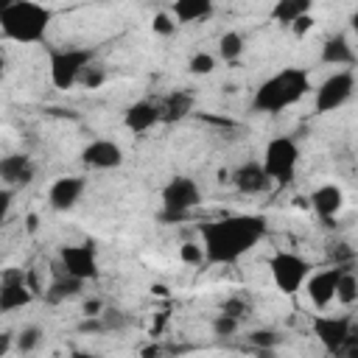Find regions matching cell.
<instances>
[{
	"label": "cell",
	"mask_w": 358,
	"mask_h": 358,
	"mask_svg": "<svg viewBox=\"0 0 358 358\" xmlns=\"http://www.w3.org/2000/svg\"><path fill=\"white\" fill-rule=\"evenodd\" d=\"M176 20H173V14L171 11H157L154 14V20H151V31L157 34V36H171L173 31H176Z\"/></svg>",
	"instance_id": "cell-33"
},
{
	"label": "cell",
	"mask_w": 358,
	"mask_h": 358,
	"mask_svg": "<svg viewBox=\"0 0 358 358\" xmlns=\"http://www.w3.org/2000/svg\"><path fill=\"white\" fill-rule=\"evenodd\" d=\"M81 291H84V280L64 274L62 266H59V274L50 280V285L42 291V296H45L48 305H62V302H67V299L81 296Z\"/></svg>",
	"instance_id": "cell-19"
},
{
	"label": "cell",
	"mask_w": 358,
	"mask_h": 358,
	"mask_svg": "<svg viewBox=\"0 0 358 358\" xmlns=\"http://www.w3.org/2000/svg\"><path fill=\"white\" fill-rule=\"evenodd\" d=\"M95 62V50L90 48H53L48 59L50 84L56 90H70L81 81V73Z\"/></svg>",
	"instance_id": "cell-5"
},
{
	"label": "cell",
	"mask_w": 358,
	"mask_h": 358,
	"mask_svg": "<svg viewBox=\"0 0 358 358\" xmlns=\"http://www.w3.org/2000/svg\"><path fill=\"white\" fill-rule=\"evenodd\" d=\"M310 207L322 221H333L344 210V190L333 182H324L310 193Z\"/></svg>",
	"instance_id": "cell-18"
},
{
	"label": "cell",
	"mask_w": 358,
	"mask_h": 358,
	"mask_svg": "<svg viewBox=\"0 0 358 358\" xmlns=\"http://www.w3.org/2000/svg\"><path fill=\"white\" fill-rule=\"evenodd\" d=\"M313 25H316V20H313V14H305V17H299V20H296V22L291 25V31H294L296 36H305V34H308V31H310Z\"/></svg>",
	"instance_id": "cell-37"
},
{
	"label": "cell",
	"mask_w": 358,
	"mask_h": 358,
	"mask_svg": "<svg viewBox=\"0 0 358 358\" xmlns=\"http://www.w3.org/2000/svg\"><path fill=\"white\" fill-rule=\"evenodd\" d=\"M0 179L3 187H25L34 182V162L28 154H8L0 159Z\"/></svg>",
	"instance_id": "cell-17"
},
{
	"label": "cell",
	"mask_w": 358,
	"mask_h": 358,
	"mask_svg": "<svg viewBox=\"0 0 358 358\" xmlns=\"http://www.w3.org/2000/svg\"><path fill=\"white\" fill-rule=\"evenodd\" d=\"M327 257H330V266H341V268H350V263L355 260V249H352L350 243L338 241V243H330V249H327Z\"/></svg>",
	"instance_id": "cell-31"
},
{
	"label": "cell",
	"mask_w": 358,
	"mask_h": 358,
	"mask_svg": "<svg viewBox=\"0 0 358 358\" xmlns=\"http://www.w3.org/2000/svg\"><path fill=\"white\" fill-rule=\"evenodd\" d=\"M106 84V67L101 64V62H92L84 73H81V81H78V87H84V90H98V87H103Z\"/></svg>",
	"instance_id": "cell-30"
},
{
	"label": "cell",
	"mask_w": 358,
	"mask_h": 358,
	"mask_svg": "<svg viewBox=\"0 0 358 358\" xmlns=\"http://www.w3.org/2000/svg\"><path fill=\"white\" fill-rule=\"evenodd\" d=\"M215 6L210 0H176L171 6V14L176 22H204L207 17H213Z\"/></svg>",
	"instance_id": "cell-22"
},
{
	"label": "cell",
	"mask_w": 358,
	"mask_h": 358,
	"mask_svg": "<svg viewBox=\"0 0 358 358\" xmlns=\"http://www.w3.org/2000/svg\"><path fill=\"white\" fill-rule=\"evenodd\" d=\"M305 14H310V3L308 0H277L271 6V20L280 22V25H294Z\"/></svg>",
	"instance_id": "cell-23"
},
{
	"label": "cell",
	"mask_w": 358,
	"mask_h": 358,
	"mask_svg": "<svg viewBox=\"0 0 358 358\" xmlns=\"http://www.w3.org/2000/svg\"><path fill=\"white\" fill-rule=\"evenodd\" d=\"M243 50H246V39L241 31H224L218 36V56L224 62H238L243 56Z\"/></svg>",
	"instance_id": "cell-24"
},
{
	"label": "cell",
	"mask_w": 358,
	"mask_h": 358,
	"mask_svg": "<svg viewBox=\"0 0 358 358\" xmlns=\"http://www.w3.org/2000/svg\"><path fill=\"white\" fill-rule=\"evenodd\" d=\"M338 358H358V344H347V350Z\"/></svg>",
	"instance_id": "cell-42"
},
{
	"label": "cell",
	"mask_w": 358,
	"mask_h": 358,
	"mask_svg": "<svg viewBox=\"0 0 358 358\" xmlns=\"http://www.w3.org/2000/svg\"><path fill=\"white\" fill-rule=\"evenodd\" d=\"M11 347H17V333L6 330V333L0 336V358H6V355L11 352Z\"/></svg>",
	"instance_id": "cell-38"
},
{
	"label": "cell",
	"mask_w": 358,
	"mask_h": 358,
	"mask_svg": "<svg viewBox=\"0 0 358 358\" xmlns=\"http://www.w3.org/2000/svg\"><path fill=\"white\" fill-rule=\"evenodd\" d=\"M78 330H81V333H103V322H101V316L84 319V322L78 324Z\"/></svg>",
	"instance_id": "cell-39"
},
{
	"label": "cell",
	"mask_w": 358,
	"mask_h": 358,
	"mask_svg": "<svg viewBox=\"0 0 358 358\" xmlns=\"http://www.w3.org/2000/svg\"><path fill=\"white\" fill-rule=\"evenodd\" d=\"M322 62L324 64H333V67H344V64H352L355 62V50L350 45V39L344 34H333L324 39L322 45Z\"/></svg>",
	"instance_id": "cell-20"
},
{
	"label": "cell",
	"mask_w": 358,
	"mask_h": 358,
	"mask_svg": "<svg viewBox=\"0 0 358 358\" xmlns=\"http://www.w3.org/2000/svg\"><path fill=\"white\" fill-rule=\"evenodd\" d=\"M344 271H347V268H341V266H327V268L310 274L308 282H305V291H308L310 305H316V308H327V305L336 299L338 280H341Z\"/></svg>",
	"instance_id": "cell-12"
},
{
	"label": "cell",
	"mask_w": 358,
	"mask_h": 358,
	"mask_svg": "<svg viewBox=\"0 0 358 358\" xmlns=\"http://www.w3.org/2000/svg\"><path fill=\"white\" fill-rule=\"evenodd\" d=\"M201 204V187L196 185V179L190 176H171L159 193V221L173 224V221H185L190 215V210H196Z\"/></svg>",
	"instance_id": "cell-4"
},
{
	"label": "cell",
	"mask_w": 358,
	"mask_h": 358,
	"mask_svg": "<svg viewBox=\"0 0 358 358\" xmlns=\"http://www.w3.org/2000/svg\"><path fill=\"white\" fill-rule=\"evenodd\" d=\"M42 336H45V333H42L39 324H28V327H22V330L17 333V347H14V350H17L20 355H28V352H34V350L42 344Z\"/></svg>",
	"instance_id": "cell-25"
},
{
	"label": "cell",
	"mask_w": 358,
	"mask_h": 358,
	"mask_svg": "<svg viewBox=\"0 0 358 358\" xmlns=\"http://www.w3.org/2000/svg\"><path fill=\"white\" fill-rule=\"evenodd\" d=\"M157 123H162V109H159V101H134L126 106L123 112V126L131 131V134H145L148 129H154Z\"/></svg>",
	"instance_id": "cell-16"
},
{
	"label": "cell",
	"mask_w": 358,
	"mask_h": 358,
	"mask_svg": "<svg viewBox=\"0 0 358 358\" xmlns=\"http://www.w3.org/2000/svg\"><path fill=\"white\" fill-rule=\"evenodd\" d=\"M31 299H34V291L28 285V274L17 266L3 268L0 271V310L11 313L17 308L31 305Z\"/></svg>",
	"instance_id": "cell-11"
},
{
	"label": "cell",
	"mask_w": 358,
	"mask_h": 358,
	"mask_svg": "<svg viewBox=\"0 0 358 358\" xmlns=\"http://www.w3.org/2000/svg\"><path fill=\"white\" fill-rule=\"evenodd\" d=\"M14 193H17L14 187H3V190H0V204H3V218H6V215H8V210H11V199H14Z\"/></svg>",
	"instance_id": "cell-40"
},
{
	"label": "cell",
	"mask_w": 358,
	"mask_h": 358,
	"mask_svg": "<svg viewBox=\"0 0 358 358\" xmlns=\"http://www.w3.org/2000/svg\"><path fill=\"white\" fill-rule=\"evenodd\" d=\"M67 358H101V355H95V352H90V350H76V352H70Z\"/></svg>",
	"instance_id": "cell-43"
},
{
	"label": "cell",
	"mask_w": 358,
	"mask_h": 358,
	"mask_svg": "<svg viewBox=\"0 0 358 358\" xmlns=\"http://www.w3.org/2000/svg\"><path fill=\"white\" fill-rule=\"evenodd\" d=\"M246 341L255 350H274L280 344V333L274 327H255V330L246 333Z\"/></svg>",
	"instance_id": "cell-26"
},
{
	"label": "cell",
	"mask_w": 358,
	"mask_h": 358,
	"mask_svg": "<svg viewBox=\"0 0 358 358\" xmlns=\"http://www.w3.org/2000/svg\"><path fill=\"white\" fill-rule=\"evenodd\" d=\"M50 20L53 11L48 6L31 0H11L0 6V36L20 45H36L45 39Z\"/></svg>",
	"instance_id": "cell-3"
},
{
	"label": "cell",
	"mask_w": 358,
	"mask_h": 358,
	"mask_svg": "<svg viewBox=\"0 0 358 358\" xmlns=\"http://www.w3.org/2000/svg\"><path fill=\"white\" fill-rule=\"evenodd\" d=\"M81 162L92 171H112V168H120L123 165V148L115 143V140H92L81 148Z\"/></svg>",
	"instance_id": "cell-13"
},
{
	"label": "cell",
	"mask_w": 358,
	"mask_h": 358,
	"mask_svg": "<svg viewBox=\"0 0 358 358\" xmlns=\"http://www.w3.org/2000/svg\"><path fill=\"white\" fill-rule=\"evenodd\" d=\"M193 95L185 92V90H173L171 95H165L159 101V109H162V123H179L185 120L190 112H193Z\"/></svg>",
	"instance_id": "cell-21"
},
{
	"label": "cell",
	"mask_w": 358,
	"mask_h": 358,
	"mask_svg": "<svg viewBox=\"0 0 358 358\" xmlns=\"http://www.w3.org/2000/svg\"><path fill=\"white\" fill-rule=\"evenodd\" d=\"M101 322H103V330H123L129 324V316L123 310H115V308H106L101 313Z\"/></svg>",
	"instance_id": "cell-35"
},
{
	"label": "cell",
	"mask_w": 358,
	"mask_h": 358,
	"mask_svg": "<svg viewBox=\"0 0 358 358\" xmlns=\"http://www.w3.org/2000/svg\"><path fill=\"white\" fill-rule=\"evenodd\" d=\"M215 56L213 53H207V50H199V53H193L190 56V62H187V73L190 76H210L213 70H215Z\"/></svg>",
	"instance_id": "cell-29"
},
{
	"label": "cell",
	"mask_w": 358,
	"mask_h": 358,
	"mask_svg": "<svg viewBox=\"0 0 358 358\" xmlns=\"http://www.w3.org/2000/svg\"><path fill=\"white\" fill-rule=\"evenodd\" d=\"M268 274H271V280H274V285H277L280 294L294 296V294L308 282V277H310V263H308L302 255H296V252L280 249V252H274V255L268 257Z\"/></svg>",
	"instance_id": "cell-7"
},
{
	"label": "cell",
	"mask_w": 358,
	"mask_h": 358,
	"mask_svg": "<svg viewBox=\"0 0 358 358\" xmlns=\"http://www.w3.org/2000/svg\"><path fill=\"white\" fill-rule=\"evenodd\" d=\"M59 266L64 274L70 277H78L84 282L95 280L101 271H98V252L95 246L87 241V243H70V246H62L59 249Z\"/></svg>",
	"instance_id": "cell-10"
},
{
	"label": "cell",
	"mask_w": 358,
	"mask_h": 358,
	"mask_svg": "<svg viewBox=\"0 0 358 358\" xmlns=\"http://www.w3.org/2000/svg\"><path fill=\"white\" fill-rule=\"evenodd\" d=\"M238 327H241V322L232 319V316H227V313H215V319H213V336H218V338L235 336Z\"/></svg>",
	"instance_id": "cell-32"
},
{
	"label": "cell",
	"mask_w": 358,
	"mask_h": 358,
	"mask_svg": "<svg viewBox=\"0 0 358 358\" xmlns=\"http://www.w3.org/2000/svg\"><path fill=\"white\" fill-rule=\"evenodd\" d=\"M310 92V76L305 67H282L266 81L257 84L252 109L260 115H280L288 106L299 103Z\"/></svg>",
	"instance_id": "cell-2"
},
{
	"label": "cell",
	"mask_w": 358,
	"mask_h": 358,
	"mask_svg": "<svg viewBox=\"0 0 358 358\" xmlns=\"http://www.w3.org/2000/svg\"><path fill=\"white\" fill-rule=\"evenodd\" d=\"M84 190H87L84 176H59L48 190V204L56 213H67L81 201Z\"/></svg>",
	"instance_id": "cell-14"
},
{
	"label": "cell",
	"mask_w": 358,
	"mask_h": 358,
	"mask_svg": "<svg viewBox=\"0 0 358 358\" xmlns=\"http://www.w3.org/2000/svg\"><path fill=\"white\" fill-rule=\"evenodd\" d=\"M355 92V76L352 70H336L333 76H327L319 87H316V95H313V106L319 115H327V112H336L338 106H344Z\"/></svg>",
	"instance_id": "cell-8"
},
{
	"label": "cell",
	"mask_w": 358,
	"mask_h": 358,
	"mask_svg": "<svg viewBox=\"0 0 358 358\" xmlns=\"http://www.w3.org/2000/svg\"><path fill=\"white\" fill-rule=\"evenodd\" d=\"M350 28H352V34L358 36V8H355V11L350 14Z\"/></svg>",
	"instance_id": "cell-44"
},
{
	"label": "cell",
	"mask_w": 358,
	"mask_h": 358,
	"mask_svg": "<svg viewBox=\"0 0 358 358\" xmlns=\"http://www.w3.org/2000/svg\"><path fill=\"white\" fill-rule=\"evenodd\" d=\"M229 185L243 196H257L271 185V179H268L263 162L249 159V162H241L235 171H229Z\"/></svg>",
	"instance_id": "cell-15"
},
{
	"label": "cell",
	"mask_w": 358,
	"mask_h": 358,
	"mask_svg": "<svg viewBox=\"0 0 358 358\" xmlns=\"http://www.w3.org/2000/svg\"><path fill=\"white\" fill-rule=\"evenodd\" d=\"M179 260L187 263V266H199V263H204V249H201V243H196V241H185V243L179 246Z\"/></svg>",
	"instance_id": "cell-34"
},
{
	"label": "cell",
	"mask_w": 358,
	"mask_h": 358,
	"mask_svg": "<svg viewBox=\"0 0 358 358\" xmlns=\"http://www.w3.org/2000/svg\"><path fill=\"white\" fill-rule=\"evenodd\" d=\"M352 316L341 313V316H313V333L319 338V344L330 352V355H341L350 344V336H352Z\"/></svg>",
	"instance_id": "cell-9"
},
{
	"label": "cell",
	"mask_w": 358,
	"mask_h": 358,
	"mask_svg": "<svg viewBox=\"0 0 358 358\" xmlns=\"http://www.w3.org/2000/svg\"><path fill=\"white\" fill-rule=\"evenodd\" d=\"M263 168L268 173L271 182L277 185H291L294 176H296V168H299V145L294 137H274L266 143V151H263Z\"/></svg>",
	"instance_id": "cell-6"
},
{
	"label": "cell",
	"mask_w": 358,
	"mask_h": 358,
	"mask_svg": "<svg viewBox=\"0 0 358 358\" xmlns=\"http://www.w3.org/2000/svg\"><path fill=\"white\" fill-rule=\"evenodd\" d=\"M268 232L266 215L260 213H232L215 221L201 224V249L204 263L229 266L249 255Z\"/></svg>",
	"instance_id": "cell-1"
},
{
	"label": "cell",
	"mask_w": 358,
	"mask_h": 358,
	"mask_svg": "<svg viewBox=\"0 0 358 358\" xmlns=\"http://www.w3.org/2000/svg\"><path fill=\"white\" fill-rule=\"evenodd\" d=\"M36 227H39V218L31 213V215L25 218V229H28V232H36Z\"/></svg>",
	"instance_id": "cell-41"
},
{
	"label": "cell",
	"mask_w": 358,
	"mask_h": 358,
	"mask_svg": "<svg viewBox=\"0 0 358 358\" xmlns=\"http://www.w3.org/2000/svg\"><path fill=\"white\" fill-rule=\"evenodd\" d=\"M218 313H227V316H232V319H238V322H243L246 316H252V302L246 299V296H227L224 302H221V308H218Z\"/></svg>",
	"instance_id": "cell-27"
},
{
	"label": "cell",
	"mask_w": 358,
	"mask_h": 358,
	"mask_svg": "<svg viewBox=\"0 0 358 358\" xmlns=\"http://www.w3.org/2000/svg\"><path fill=\"white\" fill-rule=\"evenodd\" d=\"M106 308H103V302L101 299H84V305H81V313H84V319H95V316H101Z\"/></svg>",
	"instance_id": "cell-36"
},
{
	"label": "cell",
	"mask_w": 358,
	"mask_h": 358,
	"mask_svg": "<svg viewBox=\"0 0 358 358\" xmlns=\"http://www.w3.org/2000/svg\"><path fill=\"white\" fill-rule=\"evenodd\" d=\"M336 299H338L341 305H352V302H358V277H355L350 268H347V271L341 274V280H338Z\"/></svg>",
	"instance_id": "cell-28"
}]
</instances>
